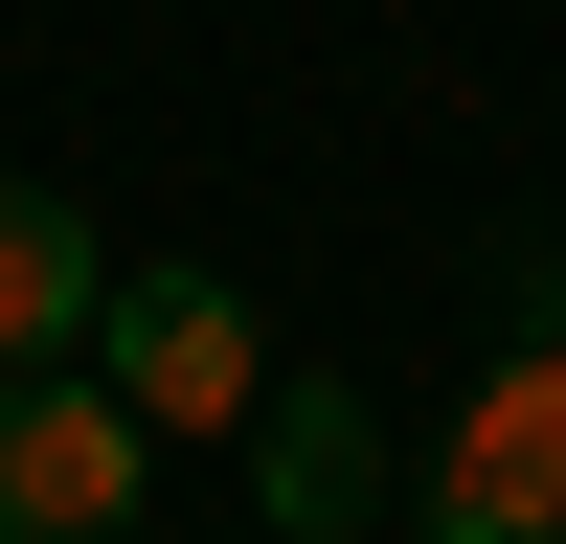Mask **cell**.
I'll use <instances>...</instances> for the list:
<instances>
[{"label":"cell","instance_id":"6da1fadb","mask_svg":"<svg viewBox=\"0 0 566 544\" xmlns=\"http://www.w3.org/2000/svg\"><path fill=\"white\" fill-rule=\"evenodd\" d=\"M408 522H431V544H566V341H499L476 363V408L431 431Z\"/></svg>","mask_w":566,"mask_h":544},{"label":"cell","instance_id":"7a4b0ae2","mask_svg":"<svg viewBox=\"0 0 566 544\" xmlns=\"http://www.w3.org/2000/svg\"><path fill=\"white\" fill-rule=\"evenodd\" d=\"M136 499H159V431H136L91 363L0 386V544H136Z\"/></svg>","mask_w":566,"mask_h":544},{"label":"cell","instance_id":"3957f363","mask_svg":"<svg viewBox=\"0 0 566 544\" xmlns=\"http://www.w3.org/2000/svg\"><path fill=\"white\" fill-rule=\"evenodd\" d=\"M91 386H114L136 431H250V408H272V341H250V295H227V272H114Z\"/></svg>","mask_w":566,"mask_h":544},{"label":"cell","instance_id":"277c9868","mask_svg":"<svg viewBox=\"0 0 566 544\" xmlns=\"http://www.w3.org/2000/svg\"><path fill=\"white\" fill-rule=\"evenodd\" d=\"M363 522H408L386 408H363V386H272L250 408V544H363Z\"/></svg>","mask_w":566,"mask_h":544},{"label":"cell","instance_id":"5b68a950","mask_svg":"<svg viewBox=\"0 0 566 544\" xmlns=\"http://www.w3.org/2000/svg\"><path fill=\"white\" fill-rule=\"evenodd\" d=\"M114 341V250H91L45 181H0V386H45V363Z\"/></svg>","mask_w":566,"mask_h":544}]
</instances>
